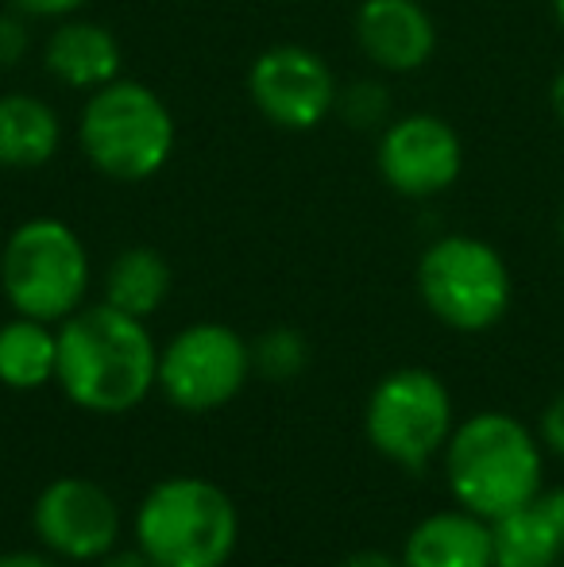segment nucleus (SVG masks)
Here are the masks:
<instances>
[{"label":"nucleus","instance_id":"obj_3","mask_svg":"<svg viewBox=\"0 0 564 567\" xmlns=\"http://www.w3.org/2000/svg\"><path fill=\"white\" fill-rule=\"evenodd\" d=\"M78 143L105 178L147 182L171 163L178 127L151 85L116 78L90 93L78 120Z\"/></svg>","mask_w":564,"mask_h":567},{"label":"nucleus","instance_id":"obj_12","mask_svg":"<svg viewBox=\"0 0 564 567\" xmlns=\"http://www.w3.org/2000/svg\"><path fill=\"white\" fill-rule=\"evenodd\" d=\"M356 43L387 74H414L437 51V23L422 0H363Z\"/></svg>","mask_w":564,"mask_h":567},{"label":"nucleus","instance_id":"obj_16","mask_svg":"<svg viewBox=\"0 0 564 567\" xmlns=\"http://www.w3.org/2000/svg\"><path fill=\"white\" fill-rule=\"evenodd\" d=\"M59 371V332L35 317L0 324V382L12 390H35Z\"/></svg>","mask_w":564,"mask_h":567},{"label":"nucleus","instance_id":"obj_26","mask_svg":"<svg viewBox=\"0 0 564 567\" xmlns=\"http://www.w3.org/2000/svg\"><path fill=\"white\" fill-rule=\"evenodd\" d=\"M0 567H54V564L35 553H8V556H0Z\"/></svg>","mask_w":564,"mask_h":567},{"label":"nucleus","instance_id":"obj_14","mask_svg":"<svg viewBox=\"0 0 564 567\" xmlns=\"http://www.w3.org/2000/svg\"><path fill=\"white\" fill-rule=\"evenodd\" d=\"M402 567H495L491 522L468 509L425 517L407 537Z\"/></svg>","mask_w":564,"mask_h":567},{"label":"nucleus","instance_id":"obj_23","mask_svg":"<svg viewBox=\"0 0 564 567\" xmlns=\"http://www.w3.org/2000/svg\"><path fill=\"white\" fill-rule=\"evenodd\" d=\"M542 441L550 444L553 452L564 455V390L550 402V410H545L542 417Z\"/></svg>","mask_w":564,"mask_h":567},{"label":"nucleus","instance_id":"obj_25","mask_svg":"<svg viewBox=\"0 0 564 567\" xmlns=\"http://www.w3.org/2000/svg\"><path fill=\"white\" fill-rule=\"evenodd\" d=\"M345 567H402V560H394L387 553H356Z\"/></svg>","mask_w":564,"mask_h":567},{"label":"nucleus","instance_id":"obj_28","mask_svg":"<svg viewBox=\"0 0 564 567\" xmlns=\"http://www.w3.org/2000/svg\"><path fill=\"white\" fill-rule=\"evenodd\" d=\"M550 109H553V116H557V124L564 127V70L550 85Z\"/></svg>","mask_w":564,"mask_h":567},{"label":"nucleus","instance_id":"obj_24","mask_svg":"<svg viewBox=\"0 0 564 567\" xmlns=\"http://www.w3.org/2000/svg\"><path fill=\"white\" fill-rule=\"evenodd\" d=\"M537 506H542V514L553 522V529L561 533L564 540V486H557V491H537Z\"/></svg>","mask_w":564,"mask_h":567},{"label":"nucleus","instance_id":"obj_1","mask_svg":"<svg viewBox=\"0 0 564 567\" xmlns=\"http://www.w3.org/2000/svg\"><path fill=\"white\" fill-rule=\"evenodd\" d=\"M59 386L90 413H124L158 382V351L140 317L116 306L78 309L59 329Z\"/></svg>","mask_w":564,"mask_h":567},{"label":"nucleus","instance_id":"obj_19","mask_svg":"<svg viewBox=\"0 0 564 567\" xmlns=\"http://www.w3.org/2000/svg\"><path fill=\"white\" fill-rule=\"evenodd\" d=\"M309 363V348L301 332L294 329H271L252 351V367L267 374V379H294L301 367Z\"/></svg>","mask_w":564,"mask_h":567},{"label":"nucleus","instance_id":"obj_18","mask_svg":"<svg viewBox=\"0 0 564 567\" xmlns=\"http://www.w3.org/2000/svg\"><path fill=\"white\" fill-rule=\"evenodd\" d=\"M171 293V267L155 247H129L105 275V301L121 313L151 317Z\"/></svg>","mask_w":564,"mask_h":567},{"label":"nucleus","instance_id":"obj_29","mask_svg":"<svg viewBox=\"0 0 564 567\" xmlns=\"http://www.w3.org/2000/svg\"><path fill=\"white\" fill-rule=\"evenodd\" d=\"M553 20H557V28L564 31V0H553Z\"/></svg>","mask_w":564,"mask_h":567},{"label":"nucleus","instance_id":"obj_27","mask_svg":"<svg viewBox=\"0 0 564 567\" xmlns=\"http://www.w3.org/2000/svg\"><path fill=\"white\" fill-rule=\"evenodd\" d=\"M101 567H155V564H151L143 553H116V548H113Z\"/></svg>","mask_w":564,"mask_h":567},{"label":"nucleus","instance_id":"obj_6","mask_svg":"<svg viewBox=\"0 0 564 567\" xmlns=\"http://www.w3.org/2000/svg\"><path fill=\"white\" fill-rule=\"evenodd\" d=\"M418 293L441 324L457 332H488L511 309V267L475 236H441L418 259Z\"/></svg>","mask_w":564,"mask_h":567},{"label":"nucleus","instance_id":"obj_2","mask_svg":"<svg viewBox=\"0 0 564 567\" xmlns=\"http://www.w3.org/2000/svg\"><path fill=\"white\" fill-rule=\"evenodd\" d=\"M444 475L460 509L495 522L542 491L537 441L511 413H475L444 444Z\"/></svg>","mask_w":564,"mask_h":567},{"label":"nucleus","instance_id":"obj_13","mask_svg":"<svg viewBox=\"0 0 564 567\" xmlns=\"http://www.w3.org/2000/svg\"><path fill=\"white\" fill-rule=\"evenodd\" d=\"M121 43L105 23L93 20H62L43 47V66L54 82L66 90H101L121 78Z\"/></svg>","mask_w":564,"mask_h":567},{"label":"nucleus","instance_id":"obj_22","mask_svg":"<svg viewBox=\"0 0 564 567\" xmlns=\"http://www.w3.org/2000/svg\"><path fill=\"white\" fill-rule=\"evenodd\" d=\"M20 16H35V20H70L82 12L90 0H8Z\"/></svg>","mask_w":564,"mask_h":567},{"label":"nucleus","instance_id":"obj_10","mask_svg":"<svg viewBox=\"0 0 564 567\" xmlns=\"http://www.w3.org/2000/svg\"><path fill=\"white\" fill-rule=\"evenodd\" d=\"M376 163L383 182L399 197H437L457 186L464 171V143L449 120L433 113H410L383 127Z\"/></svg>","mask_w":564,"mask_h":567},{"label":"nucleus","instance_id":"obj_21","mask_svg":"<svg viewBox=\"0 0 564 567\" xmlns=\"http://www.w3.org/2000/svg\"><path fill=\"white\" fill-rule=\"evenodd\" d=\"M28 54V28L20 16H0V70H12Z\"/></svg>","mask_w":564,"mask_h":567},{"label":"nucleus","instance_id":"obj_7","mask_svg":"<svg viewBox=\"0 0 564 567\" xmlns=\"http://www.w3.org/2000/svg\"><path fill=\"white\" fill-rule=\"evenodd\" d=\"M363 429L379 455L422 471L452 436V398L433 371L402 367L371 390Z\"/></svg>","mask_w":564,"mask_h":567},{"label":"nucleus","instance_id":"obj_30","mask_svg":"<svg viewBox=\"0 0 564 567\" xmlns=\"http://www.w3.org/2000/svg\"><path fill=\"white\" fill-rule=\"evenodd\" d=\"M557 228H561V244H564V209H561V220H557Z\"/></svg>","mask_w":564,"mask_h":567},{"label":"nucleus","instance_id":"obj_9","mask_svg":"<svg viewBox=\"0 0 564 567\" xmlns=\"http://www.w3.org/2000/svg\"><path fill=\"white\" fill-rule=\"evenodd\" d=\"M248 93L264 120L283 132H314L340 101L337 74L317 51L283 43L264 51L248 70Z\"/></svg>","mask_w":564,"mask_h":567},{"label":"nucleus","instance_id":"obj_15","mask_svg":"<svg viewBox=\"0 0 564 567\" xmlns=\"http://www.w3.org/2000/svg\"><path fill=\"white\" fill-rule=\"evenodd\" d=\"M62 147V120L43 97L4 93L0 97V166L39 171Z\"/></svg>","mask_w":564,"mask_h":567},{"label":"nucleus","instance_id":"obj_20","mask_svg":"<svg viewBox=\"0 0 564 567\" xmlns=\"http://www.w3.org/2000/svg\"><path fill=\"white\" fill-rule=\"evenodd\" d=\"M337 109L352 127H379L387 120L391 101H387V90L379 82H356L348 93H340Z\"/></svg>","mask_w":564,"mask_h":567},{"label":"nucleus","instance_id":"obj_5","mask_svg":"<svg viewBox=\"0 0 564 567\" xmlns=\"http://www.w3.org/2000/svg\"><path fill=\"white\" fill-rule=\"evenodd\" d=\"M0 286L20 317L47 324L66 321L90 290V251L62 220H23L0 251Z\"/></svg>","mask_w":564,"mask_h":567},{"label":"nucleus","instance_id":"obj_8","mask_svg":"<svg viewBox=\"0 0 564 567\" xmlns=\"http://www.w3.org/2000/svg\"><path fill=\"white\" fill-rule=\"evenodd\" d=\"M252 348L228 324H189L158 355V386L189 413L217 410L244 390Z\"/></svg>","mask_w":564,"mask_h":567},{"label":"nucleus","instance_id":"obj_17","mask_svg":"<svg viewBox=\"0 0 564 567\" xmlns=\"http://www.w3.org/2000/svg\"><path fill=\"white\" fill-rule=\"evenodd\" d=\"M491 553L495 567H557L564 540L537 502L511 509L491 522Z\"/></svg>","mask_w":564,"mask_h":567},{"label":"nucleus","instance_id":"obj_4","mask_svg":"<svg viewBox=\"0 0 564 567\" xmlns=\"http://www.w3.org/2000/svg\"><path fill=\"white\" fill-rule=\"evenodd\" d=\"M240 537V517L209 478H166L136 514L140 553L155 567H225Z\"/></svg>","mask_w":564,"mask_h":567},{"label":"nucleus","instance_id":"obj_11","mask_svg":"<svg viewBox=\"0 0 564 567\" xmlns=\"http://www.w3.org/2000/svg\"><path fill=\"white\" fill-rule=\"evenodd\" d=\"M35 533L66 560H105L121 537V509L90 478H59L35 498Z\"/></svg>","mask_w":564,"mask_h":567}]
</instances>
